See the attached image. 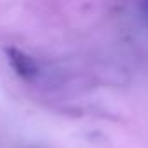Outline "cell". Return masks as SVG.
Returning a JSON list of instances; mask_svg holds the SVG:
<instances>
[{"mask_svg":"<svg viewBox=\"0 0 148 148\" xmlns=\"http://www.w3.org/2000/svg\"><path fill=\"white\" fill-rule=\"evenodd\" d=\"M5 54H7V59H9L12 70L19 77H23L26 80L35 79V75L38 73V68H37V63L28 54H25L18 47H5Z\"/></svg>","mask_w":148,"mask_h":148,"instance_id":"1","label":"cell"},{"mask_svg":"<svg viewBox=\"0 0 148 148\" xmlns=\"http://www.w3.org/2000/svg\"><path fill=\"white\" fill-rule=\"evenodd\" d=\"M145 9H146V14H148V4H146V5H145Z\"/></svg>","mask_w":148,"mask_h":148,"instance_id":"2","label":"cell"}]
</instances>
